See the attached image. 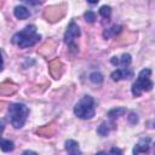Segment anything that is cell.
<instances>
[{
    "instance_id": "cell-18",
    "label": "cell",
    "mask_w": 155,
    "mask_h": 155,
    "mask_svg": "<svg viewBox=\"0 0 155 155\" xmlns=\"http://www.w3.org/2000/svg\"><path fill=\"white\" fill-rule=\"evenodd\" d=\"M128 121H130V124H132V125L137 124V122H138V117H137V114H134V113H130V116H128Z\"/></svg>"
},
{
    "instance_id": "cell-14",
    "label": "cell",
    "mask_w": 155,
    "mask_h": 155,
    "mask_svg": "<svg viewBox=\"0 0 155 155\" xmlns=\"http://www.w3.org/2000/svg\"><path fill=\"white\" fill-rule=\"evenodd\" d=\"M119 62H117V67L120 68H128L131 62H132V58H131V54L128 53H124L121 56V58H117Z\"/></svg>"
},
{
    "instance_id": "cell-21",
    "label": "cell",
    "mask_w": 155,
    "mask_h": 155,
    "mask_svg": "<svg viewBox=\"0 0 155 155\" xmlns=\"http://www.w3.org/2000/svg\"><path fill=\"white\" fill-rule=\"evenodd\" d=\"M4 69V59H2V54H1V51H0V71Z\"/></svg>"
},
{
    "instance_id": "cell-20",
    "label": "cell",
    "mask_w": 155,
    "mask_h": 155,
    "mask_svg": "<svg viewBox=\"0 0 155 155\" xmlns=\"http://www.w3.org/2000/svg\"><path fill=\"white\" fill-rule=\"evenodd\" d=\"M5 130V121L4 120H0V136L2 134V131Z\"/></svg>"
},
{
    "instance_id": "cell-8",
    "label": "cell",
    "mask_w": 155,
    "mask_h": 155,
    "mask_svg": "<svg viewBox=\"0 0 155 155\" xmlns=\"http://www.w3.org/2000/svg\"><path fill=\"white\" fill-rule=\"evenodd\" d=\"M64 148H65V151L68 153V155H82V153L79 148V143L74 139L65 140Z\"/></svg>"
},
{
    "instance_id": "cell-1",
    "label": "cell",
    "mask_w": 155,
    "mask_h": 155,
    "mask_svg": "<svg viewBox=\"0 0 155 155\" xmlns=\"http://www.w3.org/2000/svg\"><path fill=\"white\" fill-rule=\"evenodd\" d=\"M40 39L41 35L36 33V27L34 24H30L12 36V44L17 45L19 48H28L38 44Z\"/></svg>"
},
{
    "instance_id": "cell-23",
    "label": "cell",
    "mask_w": 155,
    "mask_h": 155,
    "mask_svg": "<svg viewBox=\"0 0 155 155\" xmlns=\"http://www.w3.org/2000/svg\"><path fill=\"white\" fill-rule=\"evenodd\" d=\"M96 155H108L107 153H104V151H99V153H97Z\"/></svg>"
},
{
    "instance_id": "cell-5",
    "label": "cell",
    "mask_w": 155,
    "mask_h": 155,
    "mask_svg": "<svg viewBox=\"0 0 155 155\" xmlns=\"http://www.w3.org/2000/svg\"><path fill=\"white\" fill-rule=\"evenodd\" d=\"M80 34H81V31H80L79 25H78L74 21H71V22L69 23L68 28H67L65 34H64V41H65V44H67L71 50L78 48L74 41H75V39H76L78 36H80Z\"/></svg>"
},
{
    "instance_id": "cell-15",
    "label": "cell",
    "mask_w": 155,
    "mask_h": 155,
    "mask_svg": "<svg viewBox=\"0 0 155 155\" xmlns=\"http://www.w3.org/2000/svg\"><path fill=\"white\" fill-rule=\"evenodd\" d=\"M88 78H90V81L93 82V84H96V85H101L103 82V80H104L103 75L99 71H92Z\"/></svg>"
},
{
    "instance_id": "cell-7",
    "label": "cell",
    "mask_w": 155,
    "mask_h": 155,
    "mask_svg": "<svg viewBox=\"0 0 155 155\" xmlns=\"http://www.w3.org/2000/svg\"><path fill=\"white\" fill-rule=\"evenodd\" d=\"M133 76V70L131 68H119L110 74V78L114 81H120L122 79H131Z\"/></svg>"
},
{
    "instance_id": "cell-11",
    "label": "cell",
    "mask_w": 155,
    "mask_h": 155,
    "mask_svg": "<svg viewBox=\"0 0 155 155\" xmlns=\"http://www.w3.org/2000/svg\"><path fill=\"white\" fill-rule=\"evenodd\" d=\"M113 127H114V122H113V121H110V122H102V124L99 125L97 132H98L99 136L105 137V136L109 134V132H110V130H111Z\"/></svg>"
},
{
    "instance_id": "cell-9",
    "label": "cell",
    "mask_w": 155,
    "mask_h": 155,
    "mask_svg": "<svg viewBox=\"0 0 155 155\" xmlns=\"http://www.w3.org/2000/svg\"><path fill=\"white\" fill-rule=\"evenodd\" d=\"M13 13H15V17L17 19H27L28 17H30V11L23 5L16 6L13 10Z\"/></svg>"
},
{
    "instance_id": "cell-12",
    "label": "cell",
    "mask_w": 155,
    "mask_h": 155,
    "mask_svg": "<svg viewBox=\"0 0 155 155\" xmlns=\"http://www.w3.org/2000/svg\"><path fill=\"white\" fill-rule=\"evenodd\" d=\"M0 149L5 153H8V151H12L15 149V143L10 139H5L2 138V136H0Z\"/></svg>"
},
{
    "instance_id": "cell-4",
    "label": "cell",
    "mask_w": 155,
    "mask_h": 155,
    "mask_svg": "<svg viewBox=\"0 0 155 155\" xmlns=\"http://www.w3.org/2000/svg\"><path fill=\"white\" fill-rule=\"evenodd\" d=\"M74 114L82 119V120H91L94 114H96V109H94V99L86 94L84 96L74 107Z\"/></svg>"
},
{
    "instance_id": "cell-17",
    "label": "cell",
    "mask_w": 155,
    "mask_h": 155,
    "mask_svg": "<svg viewBox=\"0 0 155 155\" xmlns=\"http://www.w3.org/2000/svg\"><path fill=\"white\" fill-rule=\"evenodd\" d=\"M85 21L87 23H93L96 21V13L93 11H87L85 13Z\"/></svg>"
},
{
    "instance_id": "cell-3",
    "label": "cell",
    "mask_w": 155,
    "mask_h": 155,
    "mask_svg": "<svg viewBox=\"0 0 155 155\" xmlns=\"http://www.w3.org/2000/svg\"><path fill=\"white\" fill-rule=\"evenodd\" d=\"M150 75H151V70L149 68H144L139 71V74L137 76V80L132 85V94L133 96L139 97L144 91L149 92V91L153 90L154 84L150 79Z\"/></svg>"
},
{
    "instance_id": "cell-13",
    "label": "cell",
    "mask_w": 155,
    "mask_h": 155,
    "mask_svg": "<svg viewBox=\"0 0 155 155\" xmlns=\"http://www.w3.org/2000/svg\"><path fill=\"white\" fill-rule=\"evenodd\" d=\"M124 114H126V109H125V108H122V107H116V108H114V109L109 110L107 115H108V117H109L111 121H114L116 117L122 116Z\"/></svg>"
},
{
    "instance_id": "cell-22",
    "label": "cell",
    "mask_w": 155,
    "mask_h": 155,
    "mask_svg": "<svg viewBox=\"0 0 155 155\" xmlns=\"http://www.w3.org/2000/svg\"><path fill=\"white\" fill-rule=\"evenodd\" d=\"M23 155H38L35 151H31V150H25L24 153H23Z\"/></svg>"
},
{
    "instance_id": "cell-19",
    "label": "cell",
    "mask_w": 155,
    "mask_h": 155,
    "mask_svg": "<svg viewBox=\"0 0 155 155\" xmlns=\"http://www.w3.org/2000/svg\"><path fill=\"white\" fill-rule=\"evenodd\" d=\"M108 155H122V151H121L119 148L113 147V148L110 149V151H109V154H108Z\"/></svg>"
},
{
    "instance_id": "cell-6",
    "label": "cell",
    "mask_w": 155,
    "mask_h": 155,
    "mask_svg": "<svg viewBox=\"0 0 155 155\" xmlns=\"http://www.w3.org/2000/svg\"><path fill=\"white\" fill-rule=\"evenodd\" d=\"M150 145H151V138H150V137L142 138V139L134 145V148H133V155H139V154L149 153Z\"/></svg>"
},
{
    "instance_id": "cell-16",
    "label": "cell",
    "mask_w": 155,
    "mask_h": 155,
    "mask_svg": "<svg viewBox=\"0 0 155 155\" xmlns=\"http://www.w3.org/2000/svg\"><path fill=\"white\" fill-rule=\"evenodd\" d=\"M99 15H101L103 18L109 19V18H110V16H111V7H110V6H108V5L102 6V7L99 8Z\"/></svg>"
},
{
    "instance_id": "cell-2",
    "label": "cell",
    "mask_w": 155,
    "mask_h": 155,
    "mask_svg": "<svg viewBox=\"0 0 155 155\" xmlns=\"http://www.w3.org/2000/svg\"><path fill=\"white\" fill-rule=\"evenodd\" d=\"M29 109L23 103H12L8 105V119L15 128H22L28 119Z\"/></svg>"
},
{
    "instance_id": "cell-10",
    "label": "cell",
    "mask_w": 155,
    "mask_h": 155,
    "mask_svg": "<svg viewBox=\"0 0 155 155\" xmlns=\"http://www.w3.org/2000/svg\"><path fill=\"white\" fill-rule=\"evenodd\" d=\"M121 30H122V27H121V25H119V24H114L113 27H110V28H108V29L104 30L103 36H104L105 39L114 38V36H116L117 34H120Z\"/></svg>"
}]
</instances>
